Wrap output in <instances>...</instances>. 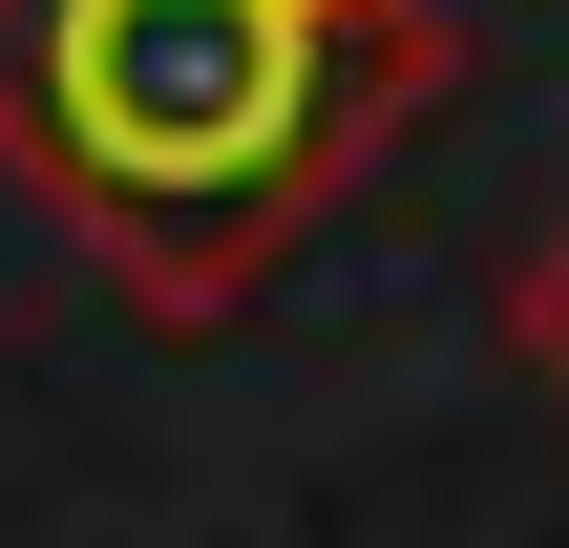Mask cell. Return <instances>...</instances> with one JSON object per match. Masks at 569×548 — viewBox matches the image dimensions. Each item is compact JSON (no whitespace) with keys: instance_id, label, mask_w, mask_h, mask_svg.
<instances>
[{"instance_id":"1","label":"cell","mask_w":569,"mask_h":548,"mask_svg":"<svg viewBox=\"0 0 569 548\" xmlns=\"http://www.w3.org/2000/svg\"><path fill=\"white\" fill-rule=\"evenodd\" d=\"M443 84L422 0H0V169L127 296H253L274 232Z\"/></svg>"},{"instance_id":"2","label":"cell","mask_w":569,"mask_h":548,"mask_svg":"<svg viewBox=\"0 0 569 548\" xmlns=\"http://www.w3.org/2000/svg\"><path fill=\"white\" fill-rule=\"evenodd\" d=\"M528 359L569 380V232H549V275H528Z\"/></svg>"}]
</instances>
